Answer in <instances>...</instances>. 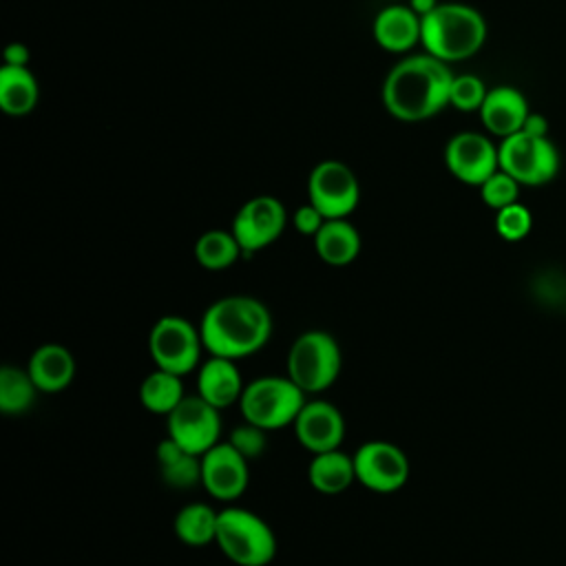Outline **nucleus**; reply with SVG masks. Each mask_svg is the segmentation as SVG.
<instances>
[{
	"mask_svg": "<svg viewBox=\"0 0 566 566\" xmlns=\"http://www.w3.org/2000/svg\"><path fill=\"white\" fill-rule=\"evenodd\" d=\"M274 323L268 305L248 294L221 296L206 307L199 321L203 349L210 356L245 358L263 349Z\"/></svg>",
	"mask_w": 566,
	"mask_h": 566,
	"instance_id": "1",
	"label": "nucleus"
},
{
	"mask_svg": "<svg viewBox=\"0 0 566 566\" xmlns=\"http://www.w3.org/2000/svg\"><path fill=\"white\" fill-rule=\"evenodd\" d=\"M453 73L447 62L422 53L398 62L382 82V106L400 122H422L449 106Z\"/></svg>",
	"mask_w": 566,
	"mask_h": 566,
	"instance_id": "2",
	"label": "nucleus"
},
{
	"mask_svg": "<svg viewBox=\"0 0 566 566\" xmlns=\"http://www.w3.org/2000/svg\"><path fill=\"white\" fill-rule=\"evenodd\" d=\"M486 40L482 13L462 2H440L422 18L420 42L424 51L442 62H462L473 57Z\"/></svg>",
	"mask_w": 566,
	"mask_h": 566,
	"instance_id": "3",
	"label": "nucleus"
},
{
	"mask_svg": "<svg viewBox=\"0 0 566 566\" xmlns=\"http://www.w3.org/2000/svg\"><path fill=\"white\" fill-rule=\"evenodd\" d=\"M214 544L237 566H268L276 555L272 526L254 511L241 506L219 511Z\"/></svg>",
	"mask_w": 566,
	"mask_h": 566,
	"instance_id": "4",
	"label": "nucleus"
},
{
	"mask_svg": "<svg viewBox=\"0 0 566 566\" xmlns=\"http://www.w3.org/2000/svg\"><path fill=\"white\" fill-rule=\"evenodd\" d=\"M343 367L338 340L325 329H307L294 338L287 352V378L307 394L329 389Z\"/></svg>",
	"mask_w": 566,
	"mask_h": 566,
	"instance_id": "5",
	"label": "nucleus"
},
{
	"mask_svg": "<svg viewBox=\"0 0 566 566\" xmlns=\"http://www.w3.org/2000/svg\"><path fill=\"white\" fill-rule=\"evenodd\" d=\"M305 400V391L287 376H259L245 385L239 409L243 420L274 431L292 424Z\"/></svg>",
	"mask_w": 566,
	"mask_h": 566,
	"instance_id": "6",
	"label": "nucleus"
},
{
	"mask_svg": "<svg viewBox=\"0 0 566 566\" xmlns=\"http://www.w3.org/2000/svg\"><path fill=\"white\" fill-rule=\"evenodd\" d=\"M201 352L199 325H192L184 316L166 314L148 332V354L159 369L186 376L201 365Z\"/></svg>",
	"mask_w": 566,
	"mask_h": 566,
	"instance_id": "7",
	"label": "nucleus"
},
{
	"mask_svg": "<svg viewBox=\"0 0 566 566\" xmlns=\"http://www.w3.org/2000/svg\"><path fill=\"white\" fill-rule=\"evenodd\" d=\"M500 170L509 172L522 186L548 184L559 170V153L548 135L513 133L497 146Z\"/></svg>",
	"mask_w": 566,
	"mask_h": 566,
	"instance_id": "8",
	"label": "nucleus"
},
{
	"mask_svg": "<svg viewBox=\"0 0 566 566\" xmlns=\"http://www.w3.org/2000/svg\"><path fill=\"white\" fill-rule=\"evenodd\" d=\"M307 197L325 219H347L358 206L360 186L347 164L325 159L310 172Z\"/></svg>",
	"mask_w": 566,
	"mask_h": 566,
	"instance_id": "9",
	"label": "nucleus"
},
{
	"mask_svg": "<svg viewBox=\"0 0 566 566\" xmlns=\"http://www.w3.org/2000/svg\"><path fill=\"white\" fill-rule=\"evenodd\" d=\"M356 482L374 493L400 491L409 480L407 453L389 440H367L354 451Z\"/></svg>",
	"mask_w": 566,
	"mask_h": 566,
	"instance_id": "10",
	"label": "nucleus"
},
{
	"mask_svg": "<svg viewBox=\"0 0 566 566\" xmlns=\"http://www.w3.org/2000/svg\"><path fill=\"white\" fill-rule=\"evenodd\" d=\"M221 409L197 396H186L168 416V436L188 453L203 455L219 442L221 436Z\"/></svg>",
	"mask_w": 566,
	"mask_h": 566,
	"instance_id": "11",
	"label": "nucleus"
},
{
	"mask_svg": "<svg viewBox=\"0 0 566 566\" xmlns=\"http://www.w3.org/2000/svg\"><path fill=\"white\" fill-rule=\"evenodd\" d=\"M287 226L285 206L272 195H259L248 199L232 219V234L237 237L243 256L274 243Z\"/></svg>",
	"mask_w": 566,
	"mask_h": 566,
	"instance_id": "12",
	"label": "nucleus"
},
{
	"mask_svg": "<svg viewBox=\"0 0 566 566\" xmlns=\"http://www.w3.org/2000/svg\"><path fill=\"white\" fill-rule=\"evenodd\" d=\"M444 164L449 172L469 186H482L500 170L497 146L480 133H458L444 148Z\"/></svg>",
	"mask_w": 566,
	"mask_h": 566,
	"instance_id": "13",
	"label": "nucleus"
},
{
	"mask_svg": "<svg viewBox=\"0 0 566 566\" xmlns=\"http://www.w3.org/2000/svg\"><path fill=\"white\" fill-rule=\"evenodd\" d=\"M248 462L230 442H217L201 455V486L219 502L241 497L250 482Z\"/></svg>",
	"mask_w": 566,
	"mask_h": 566,
	"instance_id": "14",
	"label": "nucleus"
},
{
	"mask_svg": "<svg viewBox=\"0 0 566 566\" xmlns=\"http://www.w3.org/2000/svg\"><path fill=\"white\" fill-rule=\"evenodd\" d=\"M292 427L298 444L312 455L340 449L345 438V418L340 409L321 398L305 400Z\"/></svg>",
	"mask_w": 566,
	"mask_h": 566,
	"instance_id": "15",
	"label": "nucleus"
},
{
	"mask_svg": "<svg viewBox=\"0 0 566 566\" xmlns=\"http://www.w3.org/2000/svg\"><path fill=\"white\" fill-rule=\"evenodd\" d=\"M484 128L497 137H509L520 133L528 117V102L515 86H493L489 88L482 108L478 111Z\"/></svg>",
	"mask_w": 566,
	"mask_h": 566,
	"instance_id": "16",
	"label": "nucleus"
},
{
	"mask_svg": "<svg viewBox=\"0 0 566 566\" xmlns=\"http://www.w3.org/2000/svg\"><path fill=\"white\" fill-rule=\"evenodd\" d=\"M243 389L245 382L232 358L210 356L197 367V394L217 409L239 405Z\"/></svg>",
	"mask_w": 566,
	"mask_h": 566,
	"instance_id": "17",
	"label": "nucleus"
},
{
	"mask_svg": "<svg viewBox=\"0 0 566 566\" xmlns=\"http://www.w3.org/2000/svg\"><path fill=\"white\" fill-rule=\"evenodd\" d=\"M27 371L40 391L57 394L75 378V356L60 343H44L31 352Z\"/></svg>",
	"mask_w": 566,
	"mask_h": 566,
	"instance_id": "18",
	"label": "nucleus"
},
{
	"mask_svg": "<svg viewBox=\"0 0 566 566\" xmlns=\"http://www.w3.org/2000/svg\"><path fill=\"white\" fill-rule=\"evenodd\" d=\"M371 33L378 46L385 51L402 53L420 42L422 18L407 4H391L374 18Z\"/></svg>",
	"mask_w": 566,
	"mask_h": 566,
	"instance_id": "19",
	"label": "nucleus"
},
{
	"mask_svg": "<svg viewBox=\"0 0 566 566\" xmlns=\"http://www.w3.org/2000/svg\"><path fill=\"white\" fill-rule=\"evenodd\" d=\"M318 259L327 265H349L360 254V234L347 219H325L312 237Z\"/></svg>",
	"mask_w": 566,
	"mask_h": 566,
	"instance_id": "20",
	"label": "nucleus"
},
{
	"mask_svg": "<svg viewBox=\"0 0 566 566\" xmlns=\"http://www.w3.org/2000/svg\"><path fill=\"white\" fill-rule=\"evenodd\" d=\"M307 480L314 491L325 495H338L347 491L356 480L354 455L340 449L314 453L307 467Z\"/></svg>",
	"mask_w": 566,
	"mask_h": 566,
	"instance_id": "21",
	"label": "nucleus"
},
{
	"mask_svg": "<svg viewBox=\"0 0 566 566\" xmlns=\"http://www.w3.org/2000/svg\"><path fill=\"white\" fill-rule=\"evenodd\" d=\"M155 458L159 464L161 480L172 489H190L201 484V455L188 453L170 436H166L157 449Z\"/></svg>",
	"mask_w": 566,
	"mask_h": 566,
	"instance_id": "22",
	"label": "nucleus"
},
{
	"mask_svg": "<svg viewBox=\"0 0 566 566\" xmlns=\"http://www.w3.org/2000/svg\"><path fill=\"white\" fill-rule=\"evenodd\" d=\"M219 511L206 502H190L181 506L172 520V531L177 539L186 546H208L217 539Z\"/></svg>",
	"mask_w": 566,
	"mask_h": 566,
	"instance_id": "23",
	"label": "nucleus"
},
{
	"mask_svg": "<svg viewBox=\"0 0 566 566\" xmlns=\"http://www.w3.org/2000/svg\"><path fill=\"white\" fill-rule=\"evenodd\" d=\"M38 104V82L27 66L0 69V108L7 115H27Z\"/></svg>",
	"mask_w": 566,
	"mask_h": 566,
	"instance_id": "24",
	"label": "nucleus"
},
{
	"mask_svg": "<svg viewBox=\"0 0 566 566\" xmlns=\"http://www.w3.org/2000/svg\"><path fill=\"white\" fill-rule=\"evenodd\" d=\"M181 378L184 376L155 367V371H150L139 385V402L144 409L157 416H168L188 396Z\"/></svg>",
	"mask_w": 566,
	"mask_h": 566,
	"instance_id": "25",
	"label": "nucleus"
},
{
	"mask_svg": "<svg viewBox=\"0 0 566 566\" xmlns=\"http://www.w3.org/2000/svg\"><path fill=\"white\" fill-rule=\"evenodd\" d=\"M243 250L232 230H208L195 241V259L201 268L219 272L234 265Z\"/></svg>",
	"mask_w": 566,
	"mask_h": 566,
	"instance_id": "26",
	"label": "nucleus"
},
{
	"mask_svg": "<svg viewBox=\"0 0 566 566\" xmlns=\"http://www.w3.org/2000/svg\"><path fill=\"white\" fill-rule=\"evenodd\" d=\"M38 387L31 380L27 367L4 365L0 369V411L4 416H22L27 413L38 396Z\"/></svg>",
	"mask_w": 566,
	"mask_h": 566,
	"instance_id": "27",
	"label": "nucleus"
},
{
	"mask_svg": "<svg viewBox=\"0 0 566 566\" xmlns=\"http://www.w3.org/2000/svg\"><path fill=\"white\" fill-rule=\"evenodd\" d=\"M486 93H489V88L484 86V82L478 75H471V73L453 75L449 104L462 113H473V111L482 108Z\"/></svg>",
	"mask_w": 566,
	"mask_h": 566,
	"instance_id": "28",
	"label": "nucleus"
},
{
	"mask_svg": "<svg viewBox=\"0 0 566 566\" xmlns=\"http://www.w3.org/2000/svg\"><path fill=\"white\" fill-rule=\"evenodd\" d=\"M533 228V217L531 210L515 201L506 208L495 210V232L504 239V241H522Z\"/></svg>",
	"mask_w": 566,
	"mask_h": 566,
	"instance_id": "29",
	"label": "nucleus"
},
{
	"mask_svg": "<svg viewBox=\"0 0 566 566\" xmlns=\"http://www.w3.org/2000/svg\"><path fill=\"white\" fill-rule=\"evenodd\" d=\"M520 181L513 179L509 172L504 170H497L493 172L482 186H480V197L482 201L493 208V210H500V208H506L511 203L517 201V195H520Z\"/></svg>",
	"mask_w": 566,
	"mask_h": 566,
	"instance_id": "30",
	"label": "nucleus"
},
{
	"mask_svg": "<svg viewBox=\"0 0 566 566\" xmlns=\"http://www.w3.org/2000/svg\"><path fill=\"white\" fill-rule=\"evenodd\" d=\"M228 442L248 460H254L259 458L265 447H268V431L243 420V424H237L232 431H230V438Z\"/></svg>",
	"mask_w": 566,
	"mask_h": 566,
	"instance_id": "31",
	"label": "nucleus"
},
{
	"mask_svg": "<svg viewBox=\"0 0 566 566\" xmlns=\"http://www.w3.org/2000/svg\"><path fill=\"white\" fill-rule=\"evenodd\" d=\"M323 223H325V217H323L310 201H307L305 206L296 208L294 214H292V226H294V230L301 232V234H305V237H314V234L321 230Z\"/></svg>",
	"mask_w": 566,
	"mask_h": 566,
	"instance_id": "32",
	"label": "nucleus"
},
{
	"mask_svg": "<svg viewBox=\"0 0 566 566\" xmlns=\"http://www.w3.org/2000/svg\"><path fill=\"white\" fill-rule=\"evenodd\" d=\"M29 62V49L20 42H11L7 49H4V64L9 66H27Z\"/></svg>",
	"mask_w": 566,
	"mask_h": 566,
	"instance_id": "33",
	"label": "nucleus"
},
{
	"mask_svg": "<svg viewBox=\"0 0 566 566\" xmlns=\"http://www.w3.org/2000/svg\"><path fill=\"white\" fill-rule=\"evenodd\" d=\"M524 133H531V135H548V122L544 115H537V113H528L524 126H522Z\"/></svg>",
	"mask_w": 566,
	"mask_h": 566,
	"instance_id": "34",
	"label": "nucleus"
},
{
	"mask_svg": "<svg viewBox=\"0 0 566 566\" xmlns=\"http://www.w3.org/2000/svg\"><path fill=\"white\" fill-rule=\"evenodd\" d=\"M438 4H440L438 0H409V7H411L420 18L429 15Z\"/></svg>",
	"mask_w": 566,
	"mask_h": 566,
	"instance_id": "35",
	"label": "nucleus"
}]
</instances>
